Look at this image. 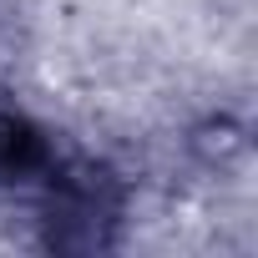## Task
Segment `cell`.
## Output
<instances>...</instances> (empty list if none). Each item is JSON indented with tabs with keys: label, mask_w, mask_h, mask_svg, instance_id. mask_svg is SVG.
I'll return each mask as SVG.
<instances>
[{
	"label": "cell",
	"mask_w": 258,
	"mask_h": 258,
	"mask_svg": "<svg viewBox=\"0 0 258 258\" xmlns=\"http://www.w3.org/2000/svg\"><path fill=\"white\" fill-rule=\"evenodd\" d=\"M192 147H198L208 162H223V157H233V152L243 147V132L228 126V121H213V126H203V132L192 137Z\"/></svg>",
	"instance_id": "6da1fadb"
}]
</instances>
